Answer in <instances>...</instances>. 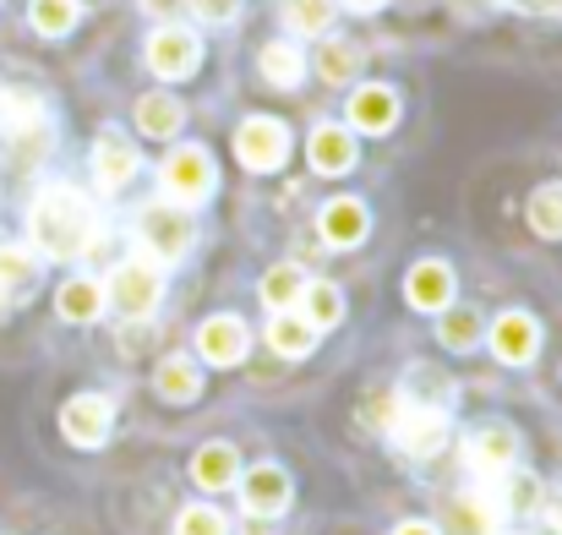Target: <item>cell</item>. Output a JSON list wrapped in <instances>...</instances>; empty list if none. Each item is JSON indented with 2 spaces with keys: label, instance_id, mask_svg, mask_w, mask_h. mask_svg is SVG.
<instances>
[{
  "label": "cell",
  "instance_id": "obj_40",
  "mask_svg": "<svg viewBox=\"0 0 562 535\" xmlns=\"http://www.w3.org/2000/svg\"><path fill=\"white\" fill-rule=\"evenodd\" d=\"M143 5H148V11H176L181 0H143Z\"/></svg>",
  "mask_w": 562,
  "mask_h": 535
},
{
  "label": "cell",
  "instance_id": "obj_38",
  "mask_svg": "<svg viewBox=\"0 0 562 535\" xmlns=\"http://www.w3.org/2000/svg\"><path fill=\"white\" fill-rule=\"evenodd\" d=\"M235 5H240V0H191V11H196L202 22H229Z\"/></svg>",
  "mask_w": 562,
  "mask_h": 535
},
{
  "label": "cell",
  "instance_id": "obj_16",
  "mask_svg": "<svg viewBox=\"0 0 562 535\" xmlns=\"http://www.w3.org/2000/svg\"><path fill=\"white\" fill-rule=\"evenodd\" d=\"M514 454H519V443H514L508 426H481V432L470 437V459H475V470H486V476H508Z\"/></svg>",
  "mask_w": 562,
  "mask_h": 535
},
{
  "label": "cell",
  "instance_id": "obj_2",
  "mask_svg": "<svg viewBox=\"0 0 562 535\" xmlns=\"http://www.w3.org/2000/svg\"><path fill=\"white\" fill-rule=\"evenodd\" d=\"M0 137L27 159L49 143V110H44V99L33 88H16V82L0 88Z\"/></svg>",
  "mask_w": 562,
  "mask_h": 535
},
{
  "label": "cell",
  "instance_id": "obj_25",
  "mask_svg": "<svg viewBox=\"0 0 562 535\" xmlns=\"http://www.w3.org/2000/svg\"><path fill=\"white\" fill-rule=\"evenodd\" d=\"M181 121H187V115H181V104H176L170 93H148V99L137 104V126H143L148 137H176Z\"/></svg>",
  "mask_w": 562,
  "mask_h": 535
},
{
  "label": "cell",
  "instance_id": "obj_17",
  "mask_svg": "<svg viewBox=\"0 0 562 535\" xmlns=\"http://www.w3.org/2000/svg\"><path fill=\"white\" fill-rule=\"evenodd\" d=\"M191 476H196V487H202V492H224V487H235V481H240V470H235V448H224V443L196 448Z\"/></svg>",
  "mask_w": 562,
  "mask_h": 535
},
{
  "label": "cell",
  "instance_id": "obj_42",
  "mask_svg": "<svg viewBox=\"0 0 562 535\" xmlns=\"http://www.w3.org/2000/svg\"><path fill=\"white\" fill-rule=\"evenodd\" d=\"M350 5H356V11H372V5H382V0H350Z\"/></svg>",
  "mask_w": 562,
  "mask_h": 535
},
{
  "label": "cell",
  "instance_id": "obj_39",
  "mask_svg": "<svg viewBox=\"0 0 562 535\" xmlns=\"http://www.w3.org/2000/svg\"><path fill=\"white\" fill-rule=\"evenodd\" d=\"M393 535H437V531H431V525H420V520H415V525H398V531H393Z\"/></svg>",
  "mask_w": 562,
  "mask_h": 535
},
{
  "label": "cell",
  "instance_id": "obj_22",
  "mask_svg": "<svg viewBox=\"0 0 562 535\" xmlns=\"http://www.w3.org/2000/svg\"><path fill=\"white\" fill-rule=\"evenodd\" d=\"M404 404H420V410H448V393H453V382L437 371V366H409V377H404Z\"/></svg>",
  "mask_w": 562,
  "mask_h": 535
},
{
  "label": "cell",
  "instance_id": "obj_8",
  "mask_svg": "<svg viewBox=\"0 0 562 535\" xmlns=\"http://www.w3.org/2000/svg\"><path fill=\"white\" fill-rule=\"evenodd\" d=\"M196 60H202V44H196L191 27H159V33L148 38V66H154L159 77H191Z\"/></svg>",
  "mask_w": 562,
  "mask_h": 535
},
{
  "label": "cell",
  "instance_id": "obj_9",
  "mask_svg": "<svg viewBox=\"0 0 562 535\" xmlns=\"http://www.w3.org/2000/svg\"><path fill=\"white\" fill-rule=\"evenodd\" d=\"M60 432L77 443V448H99L110 437V399L104 393H77L66 410H60Z\"/></svg>",
  "mask_w": 562,
  "mask_h": 535
},
{
  "label": "cell",
  "instance_id": "obj_6",
  "mask_svg": "<svg viewBox=\"0 0 562 535\" xmlns=\"http://www.w3.org/2000/svg\"><path fill=\"white\" fill-rule=\"evenodd\" d=\"M235 154H240L246 170H279L284 154H290V132H284L279 121L257 115V121H246V126L235 132Z\"/></svg>",
  "mask_w": 562,
  "mask_h": 535
},
{
  "label": "cell",
  "instance_id": "obj_24",
  "mask_svg": "<svg viewBox=\"0 0 562 535\" xmlns=\"http://www.w3.org/2000/svg\"><path fill=\"white\" fill-rule=\"evenodd\" d=\"M312 334H317V328H312L301 312H279V317H273V328H268L273 350H279V356H290V360L312 356Z\"/></svg>",
  "mask_w": 562,
  "mask_h": 535
},
{
  "label": "cell",
  "instance_id": "obj_19",
  "mask_svg": "<svg viewBox=\"0 0 562 535\" xmlns=\"http://www.w3.org/2000/svg\"><path fill=\"white\" fill-rule=\"evenodd\" d=\"M350 121H356L361 132H387V126L398 121V99H393V88H361V93L350 99Z\"/></svg>",
  "mask_w": 562,
  "mask_h": 535
},
{
  "label": "cell",
  "instance_id": "obj_3",
  "mask_svg": "<svg viewBox=\"0 0 562 535\" xmlns=\"http://www.w3.org/2000/svg\"><path fill=\"white\" fill-rule=\"evenodd\" d=\"M137 235H143L148 257H159V263H181L187 246H191L187 208H176V202H148L143 219H137Z\"/></svg>",
  "mask_w": 562,
  "mask_h": 535
},
{
  "label": "cell",
  "instance_id": "obj_21",
  "mask_svg": "<svg viewBox=\"0 0 562 535\" xmlns=\"http://www.w3.org/2000/svg\"><path fill=\"white\" fill-rule=\"evenodd\" d=\"M55 306H60L66 323H93V317L104 312V290H99L93 279H66L60 296H55Z\"/></svg>",
  "mask_w": 562,
  "mask_h": 535
},
{
  "label": "cell",
  "instance_id": "obj_4",
  "mask_svg": "<svg viewBox=\"0 0 562 535\" xmlns=\"http://www.w3.org/2000/svg\"><path fill=\"white\" fill-rule=\"evenodd\" d=\"M104 301H110L121 317H132V323L154 317V306H159V268H154V263H126V268H115V279L104 285Z\"/></svg>",
  "mask_w": 562,
  "mask_h": 535
},
{
  "label": "cell",
  "instance_id": "obj_31",
  "mask_svg": "<svg viewBox=\"0 0 562 535\" xmlns=\"http://www.w3.org/2000/svg\"><path fill=\"white\" fill-rule=\"evenodd\" d=\"M317 71H323L328 82H350V77L361 71V49H356V44H345V38H334V44H323Z\"/></svg>",
  "mask_w": 562,
  "mask_h": 535
},
{
  "label": "cell",
  "instance_id": "obj_12",
  "mask_svg": "<svg viewBox=\"0 0 562 535\" xmlns=\"http://www.w3.org/2000/svg\"><path fill=\"white\" fill-rule=\"evenodd\" d=\"M536 345H541L536 317H525V312H503V317L492 323V350L508 360V366H525V360L536 356Z\"/></svg>",
  "mask_w": 562,
  "mask_h": 535
},
{
  "label": "cell",
  "instance_id": "obj_14",
  "mask_svg": "<svg viewBox=\"0 0 562 535\" xmlns=\"http://www.w3.org/2000/svg\"><path fill=\"white\" fill-rule=\"evenodd\" d=\"M356 165V137L339 126H317L312 132V170L317 176H345Z\"/></svg>",
  "mask_w": 562,
  "mask_h": 535
},
{
  "label": "cell",
  "instance_id": "obj_44",
  "mask_svg": "<svg viewBox=\"0 0 562 535\" xmlns=\"http://www.w3.org/2000/svg\"><path fill=\"white\" fill-rule=\"evenodd\" d=\"M77 5H82V0H77Z\"/></svg>",
  "mask_w": 562,
  "mask_h": 535
},
{
  "label": "cell",
  "instance_id": "obj_37",
  "mask_svg": "<svg viewBox=\"0 0 562 535\" xmlns=\"http://www.w3.org/2000/svg\"><path fill=\"white\" fill-rule=\"evenodd\" d=\"M361 415H367V421H376V426H393V415H398V399H393V393H382V388H376L372 399H367V404H361Z\"/></svg>",
  "mask_w": 562,
  "mask_h": 535
},
{
  "label": "cell",
  "instance_id": "obj_10",
  "mask_svg": "<svg viewBox=\"0 0 562 535\" xmlns=\"http://www.w3.org/2000/svg\"><path fill=\"white\" fill-rule=\"evenodd\" d=\"M246 345H251V334H246L240 317H207L196 328V350H202V360H213V366H235V360L246 356Z\"/></svg>",
  "mask_w": 562,
  "mask_h": 535
},
{
  "label": "cell",
  "instance_id": "obj_36",
  "mask_svg": "<svg viewBox=\"0 0 562 535\" xmlns=\"http://www.w3.org/2000/svg\"><path fill=\"white\" fill-rule=\"evenodd\" d=\"M176 535H229V525H224V514H213V509H187Z\"/></svg>",
  "mask_w": 562,
  "mask_h": 535
},
{
  "label": "cell",
  "instance_id": "obj_15",
  "mask_svg": "<svg viewBox=\"0 0 562 535\" xmlns=\"http://www.w3.org/2000/svg\"><path fill=\"white\" fill-rule=\"evenodd\" d=\"M404 296H409V306H420V312H442L448 296H453V274H448L442 263H420V268L404 279Z\"/></svg>",
  "mask_w": 562,
  "mask_h": 535
},
{
  "label": "cell",
  "instance_id": "obj_20",
  "mask_svg": "<svg viewBox=\"0 0 562 535\" xmlns=\"http://www.w3.org/2000/svg\"><path fill=\"white\" fill-rule=\"evenodd\" d=\"M33 285H38V257H33L27 246L0 241V296L11 301V296H22V290H33Z\"/></svg>",
  "mask_w": 562,
  "mask_h": 535
},
{
  "label": "cell",
  "instance_id": "obj_34",
  "mask_svg": "<svg viewBox=\"0 0 562 535\" xmlns=\"http://www.w3.org/2000/svg\"><path fill=\"white\" fill-rule=\"evenodd\" d=\"M530 224H536V235H547V241L562 235V191L558 186H541V191L530 197Z\"/></svg>",
  "mask_w": 562,
  "mask_h": 535
},
{
  "label": "cell",
  "instance_id": "obj_5",
  "mask_svg": "<svg viewBox=\"0 0 562 535\" xmlns=\"http://www.w3.org/2000/svg\"><path fill=\"white\" fill-rule=\"evenodd\" d=\"M159 186H165V197H170L176 208L202 202V197L213 191V159H207V148H176V154L165 159V170H159Z\"/></svg>",
  "mask_w": 562,
  "mask_h": 535
},
{
  "label": "cell",
  "instance_id": "obj_1",
  "mask_svg": "<svg viewBox=\"0 0 562 535\" xmlns=\"http://www.w3.org/2000/svg\"><path fill=\"white\" fill-rule=\"evenodd\" d=\"M27 235H33V257L71 263L93 246V202L71 186H44L27 208Z\"/></svg>",
  "mask_w": 562,
  "mask_h": 535
},
{
  "label": "cell",
  "instance_id": "obj_7",
  "mask_svg": "<svg viewBox=\"0 0 562 535\" xmlns=\"http://www.w3.org/2000/svg\"><path fill=\"white\" fill-rule=\"evenodd\" d=\"M393 437H398V448L404 454H437L442 443H448V410H420V404H398V415H393V426H387Z\"/></svg>",
  "mask_w": 562,
  "mask_h": 535
},
{
  "label": "cell",
  "instance_id": "obj_33",
  "mask_svg": "<svg viewBox=\"0 0 562 535\" xmlns=\"http://www.w3.org/2000/svg\"><path fill=\"white\" fill-rule=\"evenodd\" d=\"M290 33H323L334 22V0H284Z\"/></svg>",
  "mask_w": 562,
  "mask_h": 535
},
{
  "label": "cell",
  "instance_id": "obj_23",
  "mask_svg": "<svg viewBox=\"0 0 562 535\" xmlns=\"http://www.w3.org/2000/svg\"><path fill=\"white\" fill-rule=\"evenodd\" d=\"M497 503L486 498V492H470V498H459L453 509H448V520H453V531L459 535H492L497 531Z\"/></svg>",
  "mask_w": 562,
  "mask_h": 535
},
{
  "label": "cell",
  "instance_id": "obj_26",
  "mask_svg": "<svg viewBox=\"0 0 562 535\" xmlns=\"http://www.w3.org/2000/svg\"><path fill=\"white\" fill-rule=\"evenodd\" d=\"M301 290H306V279H301L295 263H279V268L262 274V301H268L273 312H290V306L301 301Z\"/></svg>",
  "mask_w": 562,
  "mask_h": 535
},
{
  "label": "cell",
  "instance_id": "obj_32",
  "mask_svg": "<svg viewBox=\"0 0 562 535\" xmlns=\"http://www.w3.org/2000/svg\"><path fill=\"white\" fill-rule=\"evenodd\" d=\"M481 339V317L470 306H442V345L448 350H470Z\"/></svg>",
  "mask_w": 562,
  "mask_h": 535
},
{
  "label": "cell",
  "instance_id": "obj_41",
  "mask_svg": "<svg viewBox=\"0 0 562 535\" xmlns=\"http://www.w3.org/2000/svg\"><path fill=\"white\" fill-rule=\"evenodd\" d=\"M552 525L562 531V498H552Z\"/></svg>",
  "mask_w": 562,
  "mask_h": 535
},
{
  "label": "cell",
  "instance_id": "obj_28",
  "mask_svg": "<svg viewBox=\"0 0 562 535\" xmlns=\"http://www.w3.org/2000/svg\"><path fill=\"white\" fill-rule=\"evenodd\" d=\"M77 0H33L27 5V22H33V33H44V38H60V33H71L77 27Z\"/></svg>",
  "mask_w": 562,
  "mask_h": 535
},
{
  "label": "cell",
  "instance_id": "obj_35",
  "mask_svg": "<svg viewBox=\"0 0 562 535\" xmlns=\"http://www.w3.org/2000/svg\"><path fill=\"white\" fill-rule=\"evenodd\" d=\"M536 503H541V481H536V476H514L497 509H514V514H525V509H536Z\"/></svg>",
  "mask_w": 562,
  "mask_h": 535
},
{
  "label": "cell",
  "instance_id": "obj_13",
  "mask_svg": "<svg viewBox=\"0 0 562 535\" xmlns=\"http://www.w3.org/2000/svg\"><path fill=\"white\" fill-rule=\"evenodd\" d=\"M93 176L104 191H121L126 180L137 176V148L126 143V137H115V132H104L99 143H93Z\"/></svg>",
  "mask_w": 562,
  "mask_h": 535
},
{
  "label": "cell",
  "instance_id": "obj_18",
  "mask_svg": "<svg viewBox=\"0 0 562 535\" xmlns=\"http://www.w3.org/2000/svg\"><path fill=\"white\" fill-rule=\"evenodd\" d=\"M323 235H328L334 246H356V241H367V208H361L356 197L328 202V208H323Z\"/></svg>",
  "mask_w": 562,
  "mask_h": 535
},
{
  "label": "cell",
  "instance_id": "obj_27",
  "mask_svg": "<svg viewBox=\"0 0 562 535\" xmlns=\"http://www.w3.org/2000/svg\"><path fill=\"white\" fill-rule=\"evenodd\" d=\"M295 306H306V312H301V317H306V323H312V328H334V323H339V317H345V296H339V290H334V285H306V290H301V301H295Z\"/></svg>",
  "mask_w": 562,
  "mask_h": 535
},
{
  "label": "cell",
  "instance_id": "obj_29",
  "mask_svg": "<svg viewBox=\"0 0 562 535\" xmlns=\"http://www.w3.org/2000/svg\"><path fill=\"white\" fill-rule=\"evenodd\" d=\"M159 393L170 399V404H191L196 393H202V377H196V366L187 356H170L159 366Z\"/></svg>",
  "mask_w": 562,
  "mask_h": 535
},
{
  "label": "cell",
  "instance_id": "obj_30",
  "mask_svg": "<svg viewBox=\"0 0 562 535\" xmlns=\"http://www.w3.org/2000/svg\"><path fill=\"white\" fill-rule=\"evenodd\" d=\"M301 71H306V60H301L295 44H268V49H262V77H268L273 88H295Z\"/></svg>",
  "mask_w": 562,
  "mask_h": 535
},
{
  "label": "cell",
  "instance_id": "obj_11",
  "mask_svg": "<svg viewBox=\"0 0 562 535\" xmlns=\"http://www.w3.org/2000/svg\"><path fill=\"white\" fill-rule=\"evenodd\" d=\"M240 498H246V509H251L257 520H273L279 509H290V476H284L279 465H257V470L246 476Z\"/></svg>",
  "mask_w": 562,
  "mask_h": 535
},
{
  "label": "cell",
  "instance_id": "obj_43",
  "mask_svg": "<svg viewBox=\"0 0 562 535\" xmlns=\"http://www.w3.org/2000/svg\"><path fill=\"white\" fill-rule=\"evenodd\" d=\"M5 306H11V301H5V296H0V323H5Z\"/></svg>",
  "mask_w": 562,
  "mask_h": 535
}]
</instances>
